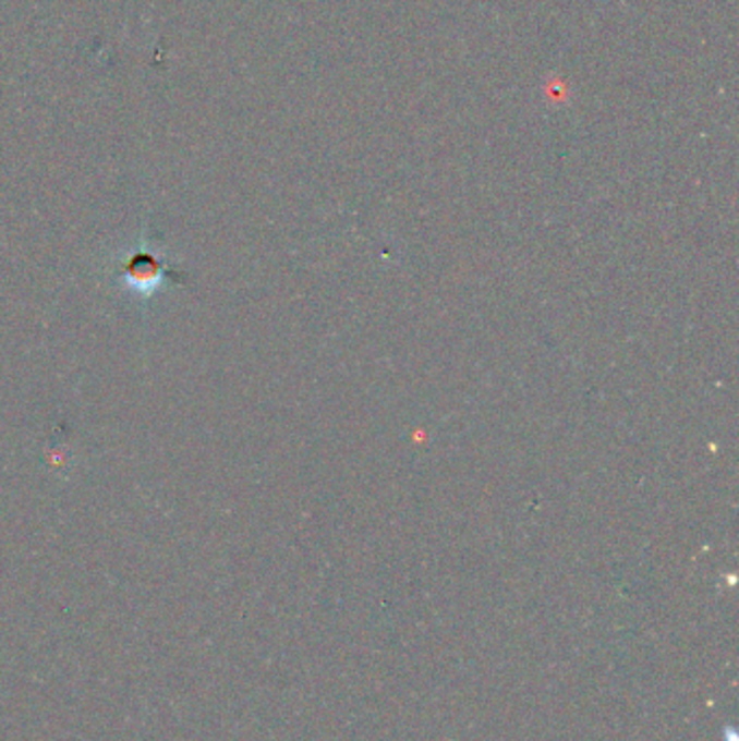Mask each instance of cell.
I'll use <instances>...</instances> for the list:
<instances>
[{
  "label": "cell",
  "instance_id": "1",
  "mask_svg": "<svg viewBox=\"0 0 739 741\" xmlns=\"http://www.w3.org/2000/svg\"><path fill=\"white\" fill-rule=\"evenodd\" d=\"M185 278V271L155 239H142L135 247L122 252L113 274L116 287L142 302L155 300L168 282L183 284Z\"/></svg>",
  "mask_w": 739,
  "mask_h": 741
}]
</instances>
